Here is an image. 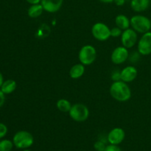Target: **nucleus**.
I'll return each mask as SVG.
<instances>
[{
    "label": "nucleus",
    "instance_id": "nucleus-1",
    "mask_svg": "<svg viewBox=\"0 0 151 151\" xmlns=\"http://www.w3.org/2000/svg\"><path fill=\"white\" fill-rule=\"evenodd\" d=\"M110 94L115 100L119 102H126L131 97V91L127 83L122 81H114L111 85Z\"/></svg>",
    "mask_w": 151,
    "mask_h": 151
},
{
    "label": "nucleus",
    "instance_id": "nucleus-2",
    "mask_svg": "<svg viewBox=\"0 0 151 151\" xmlns=\"http://www.w3.org/2000/svg\"><path fill=\"white\" fill-rule=\"evenodd\" d=\"M14 146L19 149H27L33 145L34 137L29 132L26 131H18L13 138Z\"/></svg>",
    "mask_w": 151,
    "mask_h": 151
},
{
    "label": "nucleus",
    "instance_id": "nucleus-3",
    "mask_svg": "<svg viewBox=\"0 0 151 151\" xmlns=\"http://www.w3.org/2000/svg\"><path fill=\"white\" fill-rule=\"evenodd\" d=\"M131 27L139 33L144 34L149 32L151 29V20L147 16L142 15H136L131 17Z\"/></svg>",
    "mask_w": 151,
    "mask_h": 151
},
{
    "label": "nucleus",
    "instance_id": "nucleus-4",
    "mask_svg": "<svg viewBox=\"0 0 151 151\" xmlns=\"http://www.w3.org/2000/svg\"><path fill=\"white\" fill-rule=\"evenodd\" d=\"M69 116L77 122H85L89 116V110L83 103H75L72 105L69 112Z\"/></svg>",
    "mask_w": 151,
    "mask_h": 151
},
{
    "label": "nucleus",
    "instance_id": "nucleus-5",
    "mask_svg": "<svg viewBox=\"0 0 151 151\" xmlns=\"http://www.w3.org/2000/svg\"><path fill=\"white\" fill-rule=\"evenodd\" d=\"M97 58V51L92 45H85L80 50L78 53V58L80 62L84 66H89L92 64Z\"/></svg>",
    "mask_w": 151,
    "mask_h": 151
},
{
    "label": "nucleus",
    "instance_id": "nucleus-6",
    "mask_svg": "<svg viewBox=\"0 0 151 151\" xmlns=\"http://www.w3.org/2000/svg\"><path fill=\"white\" fill-rule=\"evenodd\" d=\"M91 34L97 41H107L111 37V29L103 22H97L91 27Z\"/></svg>",
    "mask_w": 151,
    "mask_h": 151
},
{
    "label": "nucleus",
    "instance_id": "nucleus-7",
    "mask_svg": "<svg viewBox=\"0 0 151 151\" xmlns=\"http://www.w3.org/2000/svg\"><path fill=\"white\" fill-rule=\"evenodd\" d=\"M121 43L123 47L131 49L136 45L138 41L137 32L132 28H128L122 31L121 35Z\"/></svg>",
    "mask_w": 151,
    "mask_h": 151
},
{
    "label": "nucleus",
    "instance_id": "nucleus-8",
    "mask_svg": "<svg viewBox=\"0 0 151 151\" xmlns=\"http://www.w3.org/2000/svg\"><path fill=\"white\" fill-rule=\"evenodd\" d=\"M137 50L142 55H149L151 54V32L142 34L138 41Z\"/></svg>",
    "mask_w": 151,
    "mask_h": 151
},
{
    "label": "nucleus",
    "instance_id": "nucleus-9",
    "mask_svg": "<svg viewBox=\"0 0 151 151\" xmlns=\"http://www.w3.org/2000/svg\"><path fill=\"white\" fill-rule=\"evenodd\" d=\"M128 58H129V52L128 49L123 46L115 48L111 55V60L112 63L116 65L122 64Z\"/></svg>",
    "mask_w": 151,
    "mask_h": 151
},
{
    "label": "nucleus",
    "instance_id": "nucleus-10",
    "mask_svg": "<svg viewBox=\"0 0 151 151\" xmlns=\"http://www.w3.org/2000/svg\"><path fill=\"white\" fill-rule=\"evenodd\" d=\"M125 133L124 130L121 128H114L109 133L107 137L108 142L111 145L121 144L125 139Z\"/></svg>",
    "mask_w": 151,
    "mask_h": 151
},
{
    "label": "nucleus",
    "instance_id": "nucleus-11",
    "mask_svg": "<svg viewBox=\"0 0 151 151\" xmlns=\"http://www.w3.org/2000/svg\"><path fill=\"white\" fill-rule=\"evenodd\" d=\"M138 72L135 66H128L121 70V81L125 83L133 82L137 78Z\"/></svg>",
    "mask_w": 151,
    "mask_h": 151
},
{
    "label": "nucleus",
    "instance_id": "nucleus-12",
    "mask_svg": "<svg viewBox=\"0 0 151 151\" xmlns=\"http://www.w3.org/2000/svg\"><path fill=\"white\" fill-rule=\"evenodd\" d=\"M63 2V0H41V4L45 11L53 13L60 10Z\"/></svg>",
    "mask_w": 151,
    "mask_h": 151
},
{
    "label": "nucleus",
    "instance_id": "nucleus-13",
    "mask_svg": "<svg viewBox=\"0 0 151 151\" xmlns=\"http://www.w3.org/2000/svg\"><path fill=\"white\" fill-rule=\"evenodd\" d=\"M150 0H131V7L134 11L141 13L148 8Z\"/></svg>",
    "mask_w": 151,
    "mask_h": 151
},
{
    "label": "nucleus",
    "instance_id": "nucleus-14",
    "mask_svg": "<svg viewBox=\"0 0 151 151\" xmlns=\"http://www.w3.org/2000/svg\"><path fill=\"white\" fill-rule=\"evenodd\" d=\"M85 66L82 63H76L71 67L69 70V76L72 79H78L84 75Z\"/></svg>",
    "mask_w": 151,
    "mask_h": 151
},
{
    "label": "nucleus",
    "instance_id": "nucleus-15",
    "mask_svg": "<svg viewBox=\"0 0 151 151\" xmlns=\"http://www.w3.org/2000/svg\"><path fill=\"white\" fill-rule=\"evenodd\" d=\"M115 24L116 27L122 30H125L131 27V20L125 15L120 14L116 16L115 18Z\"/></svg>",
    "mask_w": 151,
    "mask_h": 151
},
{
    "label": "nucleus",
    "instance_id": "nucleus-16",
    "mask_svg": "<svg viewBox=\"0 0 151 151\" xmlns=\"http://www.w3.org/2000/svg\"><path fill=\"white\" fill-rule=\"evenodd\" d=\"M17 87L16 82L13 80H7L4 81L1 86V90L4 94H10L16 90Z\"/></svg>",
    "mask_w": 151,
    "mask_h": 151
},
{
    "label": "nucleus",
    "instance_id": "nucleus-17",
    "mask_svg": "<svg viewBox=\"0 0 151 151\" xmlns=\"http://www.w3.org/2000/svg\"><path fill=\"white\" fill-rule=\"evenodd\" d=\"M44 8L41 4H32L30 7H29L27 10L28 16L30 18L35 19V18H38L42 14L43 11H44Z\"/></svg>",
    "mask_w": 151,
    "mask_h": 151
},
{
    "label": "nucleus",
    "instance_id": "nucleus-18",
    "mask_svg": "<svg viewBox=\"0 0 151 151\" xmlns=\"http://www.w3.org/2000/svg\"><path fill=\"white\" fill-rule=\"evenodd\" d=\"M72 105L70 102L66 99H60L57 101L56 107L60 111L64 112V113H69L72 108Z\"/></svg>",
    "mask_w": 151,
    "mask_h": 151
},
{
    "label": "nucleus",
    "instance_id": "nucleus-19",
    "mask_svg": "<svg viewBox=\"0 0 151 151\" xmlns=\"http://www.w3.org/2000/svg\"><path fill=\"white\" fill-rule=\"evenodd\" d=\"M14 144L9 139H2L0 141V151H11Z\"/></svg>",
    "mask_w": 151,
    "mask_h": 151
},
{
    "label": "nucleus",
    "instance_id": "nucleus-20",
    "mask_svg": "<svg viewBox=\"0 0 151 151\" xmlns=\"http://www.w3.org/2000/svg\"><path fill=\"white\" fill-rule=\"evenodd\" d=\"M106 144L102 140H98L94 144V148L96 151H104L106 150Z\"/></svg>",
    "mask_w": 151,
    "mask_h": 151
},
{
    "label": "nucleus",
    "instance_id": "nucleus-21",
    "mask_svg": "<svg viewBox=\"0 0 151 151\" xmlns=\"http://www.w3.org/2000/svg\"><path fill=\"white\" fill-rule=\"evenodd\" d=\"M122 33V29L119 28L118 27H114L112 29H111V36L114 38H117V37L121 36Z\"/></svg>",
    "mask_w": 151,
    "mask_h": 151
},
{
    "label": "nucleus",
    "instance_id": "nucleus-22",
    "mask_svg": "<svg viewBox=\"0 0 151 151\" xmlns=\"http://www.w3.org/2000/svg\"><path fill=\"white\" fill-rule=\"evenodd\" d=\"M7 133V128L4 124L0 122V139L6 136Z\"/></svg>",
    "mask_w": 151,
    "mask_h": 151
},
{
    "label": "nucleus",
    "instance_id": "nucleus-23",
    "mask_svg": "<svg viewBox=\"0 0 151 151\" xmlns=\"http://www.w3.org/2000/svg\"><path fill=\"white\" fill-rule=\"evenodd\" d=\"M111 80L114 82V81H121V71H114L112 72L111 74Z\"/></svg>",
    "mask_w": 151,
    "mask_h": 151
},
{
    "label": "nucleus",
    "instance_id": "nucleus-24",
    "mask_svg": "<svg viewBox=\"0 0 151 151\" xmlns=\"http://www.w3.org/2000/svg\"><path fill=\"white\" fill-rule=\"evenodd\" d=\"M104 151H122L120 147L116 145H109L106 147V150Z\"/></svg>",
    "mask_w": 151,
    "mask_h": 151
},
{
    "label": "nucleus",
    "instance_id": "nucleus-25",
    "mask_svg": "<svg viewBox=\"0 0 151 151\" xmlns=\"http://www.w3.org/2000/svg\"><path fill=\"white\" fill-rule=\"evenodd\" d=\"M4 101H5V94L0 89V108L4 105Z\"/></svg>",
    "mask_w": 151,
    "mask_h": 151
},
{
    "label": "nucleus",
    "instance_id": "nucleus-26",
    "mask_svg": "<svg viewBox=\"0 0 151 151\" xmlns=\"http://www.w3.org/2000/svg\"><path fill=\"white\" fill-rule=\"evenodd\" d=\"M126 0H114V2L116 4V5L117 6H122L124 5V4L125 3Z\"/></svg>",
    "mask_w": 151,
    "mask_h": 151
},
{
    "label": "nucleus",
    "instance_id": "nucleus-27",
    "mask_svg": "<svg viewBox=\"0 0 151 151\" xmlns=\"http://www.w3.org/2000/svg\"><path fill=\"white\" fill-rule=\"evenodd\" d=\"M29 4H40V2L41 1V0H26Z\"/></svg>",
    "mask_w": 151,
    "mask_h": 151
},
{
    "label": "nucleus",
    "instance_id": "nucleus-28",
    "mask_svg": "<svg viewBox=\"0 0 151 151\" xmlns=\"http://www.w3.org/2000/svg\"><path fill=\"white\" fill-rule=\"evenodd\" d=\"M3 82H4V79H3V76H2V74L0 72V88H1V85H2Z\"/></svg>",
    "mask_w": 151,
    "mask_h": 151
},
{
    "label": "nucleus",
    "instance_id": "nucleus-29",
    "mask_svg": "<svg viewBox=\"0 0 151 151\" xmlns=\"http://www.w3.org/2000/svg\"><path fill=\"white\" fill-rule=\"evenodd\" d=\"M99 1H100L101 2H103V3H111V2H114V0H99Z\"/></svg>",
    "mask_w": 151,
    "mask_h": 151
},
{
    "label": "nucleus",
    "instance_id": "nucleus-30",
    "mask_svg": "<svg viewBox=\"0 0 151 151\" xmlns=\"http://www.w3.org/2000/svg\"><path fill=\"white\" fill-rule=\"evenodd\" d=\"M23 151H31V150H28V149H24V150Z\"/></svg>",
    "mask_w": 151,
    "mask_h": 151
}]
</instances>
